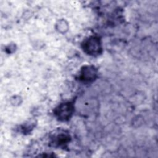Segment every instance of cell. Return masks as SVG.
I'll use <instances>...</instances> for the list:
<instances>
[{
  "instance_id": "cell-5",
  "label": "cell",
  "mask_w": 158,
  "mask_h": 158,
  "mask_svg": "<svg viewBox=\"0 0 158 158\" xmlns=\"http://www.w3.org/2000/svg\"><path fill=\"white\" fill-rule=\"evenodd\" d=\"M56 29L60 33H65L68 31V23L65 20H60L56 23Z\"/></svg>"
},
{
  "instance_id": "cell-3",
  "label": "cell",
  "mask_w": 158,
  "mask_h": 158,
  "mask_svg": "<svg viewBox=\"0 0 158 158\" xmlns=\"http://www.w3.org/2000/svg\"><path fill=\"white\" fill-rule=\"evenodd\" d=\"M70 140V136L65 132L57 133L51 138V144L53 146H61L67 144Z\"/></svg>"
},
{
  "instance_id": "cell-4",
  "label": "cell",
  "mask_w": 158,
  "mask_h": 158,
  "mask_svg": "<svg viewBox=\"0 0 158 158\" xmlns=\"http://www.w3.org/2000/svg\"><path fill=\"white\" fill-rule=\"evenodd\" d=\"M96 75L97 70L93 66H85L81 70V78L84 81H93L95 79Z\"/></svg>"
},
{
  "instance_id": "cell-1",
  "label": "cell",
  "mask_w": 158,
  "mask_h": 158,
  "mask_svg": "<svg viewBox=\"0 0 158 158\" xmlns=\"http://www.w3.org/2000/svg\"><path fill=\"white\" fill-rule=\"evenodd\" d=\"M82 47L84 51L91 56L99 55L102 51L100 40L96 36H91L83 41Z\"/></svg>"
},
{
  "instance_id": "cell-2",
  "label": "cell",
  "mask_w": 158,
  "mask_h": 158,
  "mask_svg": "<svg viewBox=\"0 0 158 158\" xmlns=\"http://www.w3.org/2000/svg\"><path fill=\"white\" fill-rule=\"evenodd\" d=\"M73 110L74 107L73 104L67 102L59 105L54 110V114L60 120L66 121L71 118Z\"/></svg>"
}]
</instances>
